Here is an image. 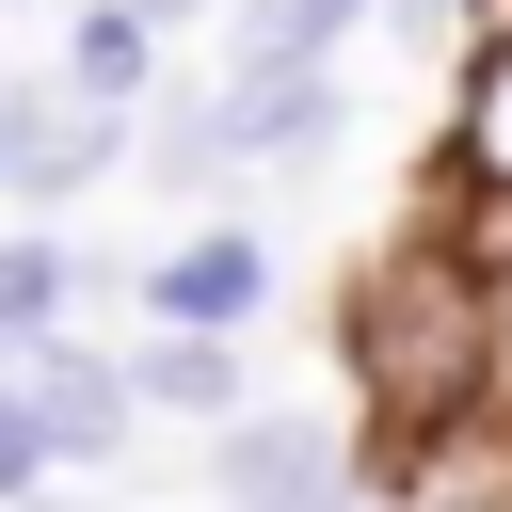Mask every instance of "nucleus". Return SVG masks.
Returning <instances> with one entry per match:
<instances>
[{
    "label": "nucleus",
    "mask_w": 512,
    "mask_h": 512,
    "mask_svg": "<svg viewBox=\"0 0 512 512\" xmlns=\"http://www.w3.org/2000/svg\"><path fill=\"white\" fill-rule=\"evenodd\" d=\"M336 368H352V416H368L384 480H416V464H448L464 432H496V416H512L496 256H480L448 208H416L384 256H352V288H336Z\"/></svg>",
    "instance_id": "nucleus-1"
},
{
    "label": "nucleus",
    "mask_w": 512,
    "mask_h": 512,
    "mask_svg": "<svg viewBox=\"0 0 512 512\" xmlns=\"http://www.w3.org/2000/svg\"><path fill=\"white\" fill-rule=\"evenodd\" d=\"M368 416H288L256 400L240 432H208V512H352L368 496Z\"/></svg>",
    "instance_id": "nucleus-2"
},
{
    "label": "nucleus",
    "mask_w": 512,
    "mask_h": 512,
    "mask_svg": "<svg viewBox=\"0 0 512 512\" xmlns=\"http://www.w3.org/2000/svg\"><path fill=\"white\" fill-rule=\"evenodd\" d=\"M96 176H128V128H112L80 80H16V96H0V192H16L32 224H64Z\"/></svg>",
    "instance_id": "nucleus-3"
},
{
    "label": "nucleus",
    "mask_w": 512,
    "mask_h": 512,
    "mask_svg": "<svg viewBox=\"0 0 512 512\" xmlns=\"http://www.w3.org/2000/svg\"><path fill=\"white\" fill-rule=\"evenodd\" d=\"M432 208L512 272V32L464 48V96H448V144H432Z\"/></svg>",
    "instance_id": "nucleus-4"
},
{
    "label": "nucleus",
    "mask_w": 512,
    "mask_h": 512,
    "mask_svg": "<svg viewBox=\"0 0 512 512\" xmlns=\"http://www.w3.org/2000/svg\"><path fill=\"white\" fill-rule=\"evenodd\" d=\"M144 320L160 336H256L272 320V240L256 224H176L144 256Z\"/></svg>",
    "instance_id": "nucleus-5"
},
{
    "label": "nucleus",
    "mask_w": 512,
    "mask_h": 512,
    "mask_svg": "<svg viewBox=\"0 0 512 512\" xmlns=\"http://www.w3.org/2000/svg\"><path fill=\"white\" fill-rule=\"evenodd\" d=\"M224 128H240V176L256 160H336V128H352V96H336V64H224Z\"/></svg>",
    "instance_id": "nucleus-6"
},
{
    "label": "nucleus",
    "mask_w": 512,
    "mask_h": 512,
    "mask_svg": "<svg viewBox=\"0 0 512 512\" xmlns=\"http://www.w3.org/2000/svg\"><path fill=\"white\" fill-rule=\"evenodd\" d=\"M128 384H144V416H192V432H240L256 416V368H240V336H128Z\"/></svg>",
    "instance_id": "nucleus-7"
},
{
    "label": "nucleus",
    "mask_w": 512,
    "mask_h": 512,
    "mask_svg": "<svg viewBox=\"0 0 512 512\" xmlns=\"http://www.w3.org/2000/svg\"><path fill=\"white\" fill-rule=\"evenodd\" d=\"M64 80H80L112 128H144V112H160V16H128V0H64Z\"/></svg>",
    "instance_id": "nucleus-8"
},
{
    "label": "nucleus",
    "mask_w": 512,
    "mask_h": 512,
    "mask_svg": "<svg viewBox=\"0 0 512 512\" xmlns=\"http://www.w3.org/2000/svg\"><path fill=\"white\" fill-rule=\"evenodd\" d=\"M128 176H144V192H176V208H208V192L240 176L224 96H160V112H144V144H128Z\"/></svg>",
    "instance_id": "nucleus-9"
},
{
    "label": "nucleus",
    "mask_w": 512,
    "mask_h": 512,
    "mask_svg": "<svg viewBox=\"0 0 512 512\" xmlns=\"http://www.w3.org/2000/svg\"><path fill=\"white\" fill-rule=\"evenodd\" d=\"M64 320H80V240L64 224H16L0 240V352H48Z\"/></svg>",
    "instance_id": "nucleus-10"
},
{
    "label": "nucleus",
    "mask_w": 512,
    "mask_h": 512,
    "mask_svg": "<svg viewBox=\"0 0 512 512\" xmlns=\"http://www.w3.org/2000/svg\"><path fill=\"white\" fill-rule=\"evenodd\" d=\"M352 32H384V0H240L224 16V64H336Z\"/></svg>",
    "instance_id": "nucleus-11"
},
{
    "label": "nucleus",
    "mask_w": 512,
    "mask_h": 512,
    "mask_svg": "<svg viewBox=\"0 0 512 512\" xmlns=\"http://www.w3.org/2000/svg\"><path fill=\"white\" fill-rule=\"evenodd\" d=\"M128 16H160V32H192V16H240V0H128Z\"/></svg>",
    "instance_id": "nucleus-12"
},
{
    "label": "nucleus",
    "mask_w": 512,
    "mask_h": 512,
    "mask_svg": "<svg viewBox=\"0 0 512 512\" xmlns=\"http://www.w3.org/2000/svg\"><path fill=\"white\" fill-rule=\"evenodd\" d=\"M16 512H80V496H64V480H48V496H16Z\"/></svg>",
    "instance_id": "nucleus-13"
},
{
    "label": "nucleus",
    "mask_w": 512,
    "mask_h": 512,
    "mask_svg": "<svg viewBox=\"0 0 512 512\" xmlns=\"http://www.w3.org/2000/svg\"><path fill=\"white\" fill-rule=\"evenodd\" d=\"M496 304H512V272H496Z\"/></svg>",
    "instance_id": "nucleus-14"
}]
</instances>
